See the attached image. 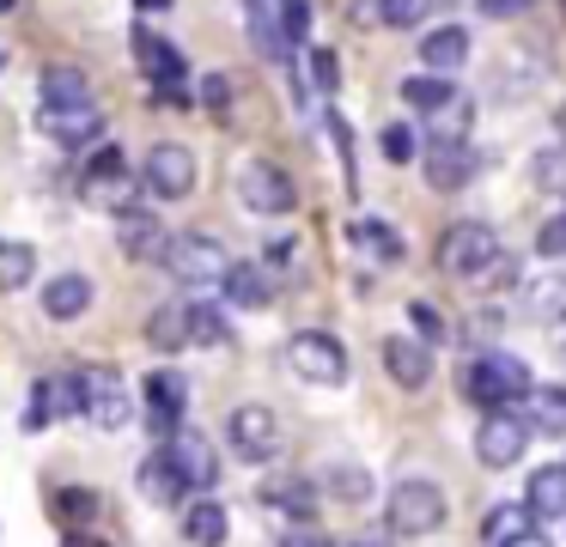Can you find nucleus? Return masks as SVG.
<instances>
[{
  "label": "nucleus",
  "instance_id": "nucleus-1",
  "mask_svg": "<svg viewBox=\"0 0 566 547\" xmlns=\"http://www.w3.org/2000/svg\"><path fill=\"white\" fill-rule=\"evenodd\" d=\"M463 396L475 401V408L500 413V408H512V401L536 396V377H530V365L517 359V353H481L463 371Z\"/></svg>",
  "mask_w": 566,
  "mask_h": 547
},
{
  "label": "nucleus",
  "instance_id": "nucleus-2",
  "mask_svg": "<svg viewBox=\"0 0 566 547\" xmlns=\"http://www.w3.org/2000/svg\"><path fill=\"white\" fill-rule=\"evenodd\" d=\"M286 371L317 383V389H342L347 383V347L329 328H298V335L286 340Z\"/></svg>",
  "mask_w": 566,
  "mask_h": 547
},
{
  "label": "nucleus",
  "instance_id": "nucleus-3",
  "mask_svg": "<svg viewBox=\"0 0 566 547\" xmlns=\"http://www.w3.org/2000/svg\"><path fill=\"white\" fill-rule=\"evenodd\" d=\"M500 262V231L488 219H451L439 238V267L444 274H488Z\"/></svg>",
  "mask_w": 566,
  "mask_h": 547
},
{
  "label": "nucleus",
  "instance_id": "nucleus-4",
  "mask_svg": "<svg viewBox=\"0 0 566 547\" xmlns=\"http://www.w3.org/2000/svg\"><path fill=\"white\" fill-rule=\"evenodd\" d=\"M135 61L140 73L153 80V104H171V109H189V80H184V49L165 43L153 31H135Z\"/></svg>",
  "mask_w": 566,
  "mask_h": 547
},
{
  "label": "nucleus",
  "instance_id": "nucleus-5",
  "mask_svg": "<svg viewBox=\"0 0 566 547\" xmlns=\"http://www.w3.org/2000/svg\"><path fill=\"white\" fill-rule=\"evenodd\" d=\"M165 267H171L184 286H226V274H232L220 238H208V231H177L171 250H165Z\"/></svg>",
  "mask_w": 566,
  "mask_h": 547
},
{
  "label": "nucleus",
  "instance_id": "nucleus-6",
  "mask_svg": "<svg viewBox=\"0 0 566 547\" xmlns=\"http://www.w3.org/2000/svg\"><path fill=\"white\" fill-rule=\"evenodd\" d=\"M80 389H86V420L98 425V432H123V425L135 420V389L123 383L116 365H86V371H80Z\"/></svg>",
  "mask_w": 566,
  "mask_h": 547
},
{
  "label": "nucleus",
  "instance_id": "nucleus-7",
  "mask_svg": "<svg viewBox=\"0 0 566 547\" xmlns=\"http://www.w3.org/2000/svg\"><path fill=\"white\" fill-rule=\"evenodd\" d=\"M226 444H232V456H244V462H274L281 456V413L262 408V401L232 408L226 413Z\"/></svg>",
  "mask_w": 566,
  "mask_h": 547
},
{
  "label": "nucleus",
  "instance_id": "nucleus-8",
  "mask_svg": "<svg viewBox=\"0 0 566 547\" xmlns=\"http://www.w3.org/2000/svg\"><path fill=\"white\" fill-rule=\"evenodd\" d=\"M444 486L432 481H402L390 493V535H402V541H415V535H432L444 523Z\"/></svg>",
  "mask_w": 566,
  "mask_h": 547
},
{
  "label": "nucleus",
  "instance_id": "nucleus-9",
  "mask_svg": "<svg viewBox=\"0 0 566 547\" xmlns=\"http://www.w3.org/2000/svg\"><path fill=\"white\" fill-rule=\"evenodd\" d=\"M238 194H244V207L262 219H281L298 207V182L286 177L281 165H269V158H250V165L238 170Z\"/></svg>",
  "mask_w": 566,
  "mask_h": 547
},
{
  "label": "nucleus",
  "instance_id": "nucleus-10",
  "mask_svg": "<svg viewBox=\"0 0 566 547\" xmlns=\"http://www.w3.org/2000/svg\"><path fill=\"white\" fill-rule=\"evenodd\" d=\"M530 432H536V425H530L524 413H512V408L481 413V432H475V456H481V469H512V462L530 450Z\"/></svg>",
  "mask_w": 566,
  "mask_h": 547
},
{
  "label": "nucleus",
  "instance_id": "nucleus-11",
  "mask_svg": "<svg viewBox=\"0 0 566 547\" xmlns=\"http://www.w3.org/2000/svg\"><path fill=\"white\" fill-rule=\"evenodd\" d=\"M140 182H147V194H159V201H184V194L196 189V152H189L184 140H159L147 152V165H140Z\"/></svg>",
  "mask_w": 566,
  "mask_h": 547
},
{
  "label": "nucleus",
  "instance_id": "nucleus-12",
  "mask_svg": "<svg viewBox=\"0 0 566 547\" xmlns=\"http://www.w3.org/2000/svg\"><path fill=\"white\" fill-rule=\"evenodd\" d=\"M165 456L177 462V474H184V486L196 498H213V486H220V450L208 444V432H196V425H184V432L165 444Z\"/></svg>",
  "mask_w": 566,
  "mask_h": 547
},
{
  "label": "nucleus",
  "instance_id": "nucleus-13",
  "mask_svg": "<svg viewBox=\"0 0 566 547\" xmlns=\"http://www.w3.org/2000/svg\"><path fill=\"white\" fill-rule=\"evenodd\" d=\"M140 396H147V425H153V438H165V444H171V438L184 432V408H189L184 371H153L147 383H140Z\"/></svg>",
  "mask_w": 566,
  "mask_h": 547
},
{
  "label": "nucleus",
  "instance_id": "nucleus-14",
  "mask_svg": "<svg viewBox=\"0 0 566 547\" xmlns=\"http://www.w3.org/2000/svg\"><path fill=\"white\" fill-rule=\"evenodd\" d=\"M384 371L396 389H427L432 383V347L420 335H390L384 340Z\"/></svg>",
  "mask_w": 566,
  "mask_h": 547
},
{
  "label": "nucleus",
  "instance_id": "nucleus-15",
  "mask_svg": "<svg viewBox=\"0 0 566 547\" xmlns=\"http://www.w3.org/2000/svg\"><path fill=\"white\" fill-rule=\"evenodd\" d=\"M420 165H427L432 194H457V189H469V177H475V146H469V140L427 146V152H420Z\"/></svg>",
  "mask_w": 566,
  "mask_h": 547
},
{
  "label": "nucleus",
  "instance_id": "nucleus-16",
  "mask_svg": "<svg viewBox=\"0 0 566 547\" xmlns=\"http://www.w3.org/2000/svg\"><path fill=\"white\" fill-rule=\"evenodd\" d=\"M38 128L50 134L55 146H98L104 109H98V104H80V109H38Z\"/></svg>",
  "mask_w": 566,
  "mask_h": 547
},
{
  "label": "nucleus",
  "instance_id": "nucleus-17",
  "mask_svg": "<svg viewBox=\"0 0 566 547\" xmlns=\"http://www.w3.org/2000/svg\"><path fill=\"white\" fill-rule=\"evenodd\" d=\"M116 243H123L128 262H165V250H171V231H165L153 213H135V207H128V213L116 219Z\"/></svg>",
  "mask_w": 566,
  "mask_h": 547
},
{
  "label": "nucleus",
  "instance_id": "nucleus-18",
  "mask_svg": "<svg viewBox=\"0 0 566 547\" xmlns=\"http://www.w3.org/2000/svg\"><path fill=\"white\" fill-rule=\"evenodd\" d=\"M420 61H427V73L451 80V73L469 61V31H463V24H439V31H427V43H420Z\"/></svg>",
  "mask_w": 566,
  "mask_h": 547
},
{
  "label": "nucleus",
  "instance_id": "nucleus-19",
  "mask_svg": "<svg viewBox=\"0 0 566 547\" xmlns=\"http://www.w3.org/2000/svg\"><path fill=\"white\" fill-rule=\"evenodd\" d=\"M262 505L281 511L286 523H311V517H317V486L298 481V474H286V481H269V486H262Z\"/></svg>",
  "mask_w": 566,
  "mask_h": 547
},
{
  "label": "nucleus",
  "instance_id": "nucleus-20",
  "mask_svg": "<svg viewBox=\"0 0 566 547\" xmlns=\"http://www.w3.org/2000/svg\"><path fill=\"white\" fill-rule=\"evenodd\" d=\"M226 535H232V517H226L220 498H196V505H184V541L189 547H220Z\"/></svg>",
  "mask_w": 566,
  "mask_h": 547
},
{
  "label": "nucleus",
  "instance_id": "nucleus-21",
  "mask_svg": "<svg viewBox=\"0 0 566 547\" xmlns=\"http://www.w3.org/2000/svg\"><path fill=\"white\" fill-rule=\"evenodd\" d=\"M38 97H43L38 109H80V104H92V85L80 67H43Z\"/></svg>",
  "mask_w": 566,
  "mask_h": 547
},
{
  "label": "nucleus",
  "instance_id": "nucleus-22",
  "mask_svg": "<svg viewBox=\"0 0 566 547\" xmlns=\"http://www.w3.org/2000/svg\"><path fill=\"white\" fill-rule=\"evenodd\" d=\"M226 304H238V311H269L274 286H269V267L256 262H232V274H226Z\"/></svg>",
  "mask_w": 566,
  "mask_h": 547
},
{
  "label": "nucleus",
  "instance_id": "nucleus-23",
  "mask_svg": "<svg viewBox=\"0 0 566 547\" xmlns=\"http://www.w3.org/2000/svg\"><path fill=\"white\" fill-rule=\"evenodd\" d=\"M524 505H530V517H566V462H548V469L530 474Z\"/></svg>",
  "mask_w": 566,
  "mask_h": 547
},
{
  "label": "nucleus",
  "instance_id": "nucleus-24",
  "mask_svg": "<svg viewBox=\"0 0 566 547\" xmlns=\"http://www.w3.org/2000/svg\"><path fill=\"white\" fill-rule=\"evenodd\" d=\"M92 304V280L86 274H55L50 286H43V311L55 316V323H74V316H86Z\"/></svg>",
  "mask_w": 566,
  "mask_h": 547
},
{
  "label": "nucleus",
  "instance_id": "nucleus-25",
  "mask_svg": "<svg viewBox=\"0 0 566 547\" xmlns=\"http://www.w3.org/2000/svg\"><path fill=\"white\" fill-rule=\"evenodd\" d=\"M147 340H153V353L189 347V304H184V298H177V304H159V311L147 316Z\"/></svg>",
  "mask_w": 566,
  "mask_h": 547
},
{
  "label": "nucleus",
  "instance_id": "nucleus-26",
  "mask_svg": "<svg viewBox=\"0 0 566 547\" xmlns=\"http://www.w3.org/2000/svg\"><path fill=\"white\" fill-rule=\"evenodd\" d=\"M140 493H147L153 505H177V498L189 493V486H184V474H177V462L165 456V450H159V456H147V462H140Z\"/></svg>",
  "mask_w": 566,
  "mask_h": 547
},
{
  "label": "nucleus",
  "instance_id": "nucleus-27",
  "mask_svg": "<svg viewBox=\"0 0 566 547\" xmlns=\"http://www.w3.org/2000/svg\"><path fill=\"white\" fill-rule=\"evenodd\" d=\"M457 85L451 80H439V73H415V80H402V104L408 109H420V116H439L444 104H457Z\"/></svg>",
  "mask_w": 566,
  "mask_h": 547
},
{
  "label": "nucleus",
  "instance_id": "nucleus-28",
  "mask_svg": "<svg viewBox=\"0 0 566 547\" xmlns=\"http://www.w3.org/2000/svg\"><path fill=\"white\" fill-rule=\"evenodd\" d=\"M536 529V517H530V505H493L488 517H481V541L488 547H512L517 535Z\"/></svg>",
  "mask_w": 566,
  "mask_h": 547
},
{
  "label": "nucleus",
  "instance_id": "nucleus-29",
  "mask_svg": "<svg viewBox=\"0 0 566 547\" xmlns=\"http://www.w3.org/2000/svg\"><path fill=\"white\" fill-rule=\"evenodd\" d=\"M530 298H524V311L530 316H536V323H560V316H566V274H542V280H530Z\"/></svg>",
  "mask_w": 566,
  "mask_h": 547
},
{
  "label": "nucleus",
  "instance_id": "nucleus-30",
  "mask_svg": "<svg viewBox=\"0 0 566 547\" xmlns=\"http://www.w3.org/2000/svg\"><path fill=\"white\" fill-rule=\"evenodd\" d=\"M530 425L548 438H566V383H536L530 396Z\"/></svg>",
  "mask_w": 566,
  "mask_h": 547
},
{
  "label": "nucleus",
  "instance_id": "nucleus-31",
  "mask_svg": "<svg viewBox=\"0 0 566 547\" xmlns=\"http://www.w3.org/2000/svg\"><path fill=\"white\" fill-rule=\"evenodd\" d=\"M347 243H359V250H366L371 262H396V255H402V238H396V231L384 225V219H354Z\"/></svg>",
  "mask_w": 566,
  "mask_h": 547
},
{
  "label": "nucleus",
  "instance_id": "nucleus-32",
  "mask_svg": "<svg viewBox=\"0 0 566 547\" xmlns=\"http://www.w3.org/2000/svg\"><path fill=\"white\" fill-rule=\"evenodd\" d=\"M226 340H232L226 311H213V304H189V347H226Z\"/></svg>",
  "mask_w": 566,
  "mask_h": 547
},
{
  "label": "nucleus",
  "instance_id": "nucleus-33",
  "mask_svg": "<svg viewBox=\"0 0 566 547\" xmlns=\"http://www.w3.org/2000/svg\"><path fill=\"white\" fill-rule=\"evenodd\" d=\"M31 274H38V250L31 243H0V292H25Z\"/></svg>",
  "mask_w": 566,
  "mask_h": 547
},
{
  "label": "nucleus",
  "instance_id": "nucleus-34",
  "mask_svg": "<svg viewBox=\"0 0 566 547\" xmlns=\"http://www.w3.org/2000/svg\"><path fill=\"white\" fill-rule=\"evenodd\" d=\"M323 486H329L342 505H366V498H371V474L359 469V462H335V469L323 474Z\"/></svg>",
  "mask_w": 566,
  "mask_h": 547
},
{
  "label": "nucleus",
  "instance_id": "nucleus-35",
  "mask_svg": "<svg viewBox=\"0 0 566 547\" xmlns=\"http://www.w3.org/2000/svg\"><path fill=\"white\" fill-rule=\"evenodd\" d=\"M55 517L67 523V529H80V523H92L98 517V493H92V486H55Z\"/></svg>",
  "mask_w": 566,
  "mask_h": 547
},
{
  "label": "nucleus",
  "instance_id": "nucleus-36",
  "mask_svg": "<svg viewBox=\"0 0 566 547\" xmlns=\"http://www.w3.org/2000/svg\"><path fill=\"white\" fill-rule=\"evenodd\" d=\"M530 177H536L542 194H566V146H542L530 158Z\"/></svg>",
  "mask_w": 566,
  "mask_h": 547
},
{
  "label": "nucleus",
  "instance_id": "nucleus-37",
  "mask_svg": "<svg viewBox=\"0 0 566 547\" xmlns=\"http://www.w3.org/2000/svg\"><path fill=\"white\" fill-rule=\"evenodd\" d=\"M378 146H384V158H390V165H408V158L427 152V146H420V134L408 128V122H390V128L378 134Z\"/></svg>",
  "mask_w": 566,
  "mask_h": 547
},
{
  "label": "nucleus",
  "instance_id": "nucleus-38",
  "mask_svg": "<svg viewBox=\"0 0 566 547\" xmlns=\"http://www.w3.org/2000/svg\"><path fill=\"white\" fill-rule=\"evenodd\" d=\"M116 182H123V152H116V146H98L92 165H86V189H116Z\"/></svg>",
  "mask_w": 566,
  "mask_h": 547
},
{
  "label": "nucleus",
  "instance_id": "nucleus-39",
  "mask_svg": "<svg viewBox=\"0 0 566 547\" xmlns=\"http://www.w3.org/2000/svg\"><path fill=\"white\" fill-rule=\"evenodd\" d=\"M427 12H432V0H378V24H396V31L420 24Z\"/></svg>",
  "mask_w": 566,
  "mask_h": 547
},
{
  "label": "nucleus",
  "instance_id": "nucleus-40",
  "mask_svg": "<svg viewBox=\"0 0 566 547\" xmlns=\"http://www.w3.org/2000/svg\"><path fill=\"white\" fill-rule=\"evenodd\" d=\"M305 31H311V0H281V36L305 43Z\"/></svg>",
  "mask_w": 566,
  "mask_h": 547
},
{
  "label": "nucleus",
  "instance_id": "nucleus-41",
  "mask_svg": "<svg viewBox=\"0 0 566 547\" xmlns=\"http://www.w3.org/2000/svg\"><path fill=\"white\" fill-rule=\"evenodd\" d=\"M536 250L548 255V262H560V255H566V213H548V219H542V231H536Z\"/></svg>",
  "mask_w": 566,
  "mask_h": 547
},
{
  "label": "nucleus",
  "instance_id": "nucleus-42",
  "mask_svg": "<svg viewBox=\"0 0 566 547\" xmlns=\"http://www.w3.org/2000/svg\"><path fill=\"white\" fill-rule=\"evenodd\" d=\"M408 323L420 328V340H427V347H432V340H451V328H444V316L432 311V304H408Z\"/></svg>",
  "mask_w": 566,
  "mask_h": 547
},
{
  "label": "nucleus",
  "instance_id": "nucleus-43",
  "mask_svg": "<svg viewBox=\"0 0 566 547\" xmlns=\"http://www.w3.org/2000/svg\"><path fill=\"white\" fill-rule=\"evenodd\" d=\"M311 80H317V92H335V85H342V61H335V49H311Z\"/></svg>",
  "mask_w": 566,
  "mask_h": 547
},
{
  "label": "nucleus",
  "instance_id": "nucleus-44",
  "mask_svg": "<svg viewBox=\"0 0 566 547\" xmlns=\"http://www.w3.org/2000/svg\"><path fill=\"white\" fill-rule=\"evenodd\" d=\"M201 104H208L213 116H226V109H232V80H226V73H208V80H201Z\"/></svg>",
  "mask_w": 566,
  "mask_h": 547
},
{
  "label": "nucleus",
  "instance_id": "nucleus-45",
  "mask_svg": "<svg viewBox=\"0 0 566 547\" xmlns=\"http://www.w3.org/2000/svg\"><path fill=\"white\" fill-rule=\"evenodd\" d=\"M475 7H481V19H524L536 0H475Z\"/></svg>",
  "mask_w": 566,
  "mask_h": 547
},
{
  "label": "nucleus",
  "instance_id": "nucleus-46",
  "mask_svg": "<svg viewBox=\"0 0 566 547\" xmlns=\"http://www.w3.org/2000/svg\"><path fill=\"white\" fill-rule=\"evenodd\" d=\"M269 262H293V238H274L269 243Z\"/></svg>",
  "mask_w": 566,
  "mask_h": 547
},
{
  "label": "nucleus",
  "instance_id": "nucleus-47",
  "mask_svg": "<svg viewBox=\"0 0 566 547\" xmlns=\"http://www.w3.org/2000/svg\"><path fill=\"white\" fill-rule=\"evenodd\" d=\"M554 359L566 365V316H560V323H554Z\"/></svg>",
  "mask_w": 566,
  "mask_h": 547
},
{
  "label": "nucleus",
  "instance_id": "nucleus-48",
  "mask_svg": "<svg viewBox=\"0 0 566 547\" xmlns=\"http://www.w3.org/2000/svg\"><path fill=\"white\" fill-rule=\"evenodd\" d=\"M512 547H554V541H548V535H542V529H530V535H517Z\"/></svg>",
  "mask_w": 566,
  "mask_h": 547
},
{
  "label": "nucleus",
  "instance_id": "nucleus-49",
  "mask_svg": "<svg viewBox=\"0 0 566 547\" xmlns=\"http://www.w3.org/2000/svg\"><path fill=\"white\" fill-rule=\"evenodd\" d=\"M135 7H140V12H165L171 0H135Z\"/></svg>",
  "mask_w": 566,
  "mask_h": 547
},
{
  "label": "nucleus",
  "instance_id": "nucleus-50",
  "mask_svg": "<svg viewBox=\"0 0 566 547\" xmlns=\"http://www.w3.org/2000/svg\"><path fill=\"white\" fill-rule=\"evenodd\" d=\"M286 547H311V535H286Z\"/></svg>",
  "mask_w": 566,
  "mask_h": 547
},
{
  "label": "nucleus",
  "instance_id": "nucleus-51",
  "mask_svg": "<svg viewBox=\"0 0 566 547\" xmlns=\"http://www.w3.org/2000/svg\"><path fill=\"white\" fill-rule=\"evenodd\" d=\"M67 547H98V541H80V535H67Z\"/></svg>",
  "mask_w": 566,
  "mask_h": 547
},
{
  "label": "nucleus",
  "instance_id": "nucleus-52",
  "mask_svg": "<svg viewBox=\"0 0 566 547\" xmlns=\"http://www.w3.org/2000/svg\"><path fill=\"white\" fill-rule=\"evenodd\" d=\"M19 7V0H0V19H7V12H13Z\"/></svg>",
  "mask_w": 566,
  "mask_h": 547
},
{
  "label": "nucleus",
  "instance_id": "nucleus-53",
  "mask_svg": "<svg viewBox=\"0 0 566 547\" xmlns=\"http://www.w3.org/2000/svg\"><path fill=\"white\" fill-rule=\"evenodd\" d=\"M347 547H378V541H347Z\"/></svg>",
  "mask_w": 566,
  "mask_h": 547
},
{
  "label": "nucleus",
  "instance_id": "nucleus-54",
  "mask_svg": "<svg viewBox=\"0 0 566 547\" xmlns=\"http://www.w3.org/2000/svg\"><path fill=\"white\" fill-rule=\"evenodd\" d=\"M311 547H329V541H311Z\"/></svg>",
  "mask_w": 566,
  "mask_h": 547
},
{
  "label": "nucleus",
  "instance_id": "nucleus-55",
  "mask_svg": "<svg viewBox=\"0 0 566 547\" xmlns=\"http://www.w3.org/2000/svg\"><path fill=\"white\" fill-rule=\"evenodd\" d=\"M0 67H7V55H0Z\"/></svg>",
  "mask_w": 566,
  "mask_h": 547
}]
</instances>
